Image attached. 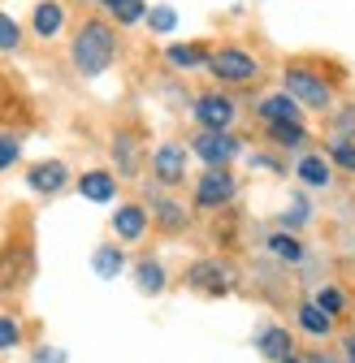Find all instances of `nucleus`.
<instances>
[{"instance_id": "obj_35", "label": "nucleus", "mask_w": 355, "mask_h": 363, "mask_svg": "<svg viewBox=\"0 0 355 363\" xmlns=\"http://www.w3.org/2000/svg\"><path fill=\"white\" fill-rule=\"evenodd\" d=\"M342 363H355V333L342 337Z\"/></svg>"}, {"instance_id": "obj_7", "label": "nucleus", "mask_w": 355, "mask_h": 363, "mask_svg": "<svg viewBox=\"0 0 355 363\" xmlns=\"http://www.w3.org/2000/svg\"><path fill=\"white\" fill-rule=\"evenodd\" d=\"M234 195H239V173L234 169H204L195 177V208H204V212L234 203Z\"/></svg>"}, {"instance_id": "obj_30", "label": "nucleus", "mask_w": 355, "mask_h": 363, "mask_svg": "<svg viewBox=\"0 0 355 363\" xmlns=\"http://www.w3.org/2000/svg\"><path fill=\"white\" fill-rule=\"evenodd\" d=\"M22 48V26L13 13H0V52H18Z\"/></svg>"}, {"instance_id": "obj_16", "label": "nucleus", "mask_w": 355, "mask_h": 363, "mask_svg": "<svg viewBox=\"0 0 355 363\" xmlns=\"http://www.w3.org/2000/svg\"><path fill=\"white\" fill-rule=\"evenodd\" d=\"M256 354H260V359H269V363L290 359V354H295V337H290V329H282V325H264V329L256 333Z\"/></svg>"}, {"instance_id": "obj_33", "label": "nucleus", "mask_w": 355, "mask_h": 363, "mask_svg": "<svg viewBox=\"0 0 355 363\" xmlns=\"http://www.w3.org/2000/svg\"><path fill=\"white\" fill-rule=\"evenodd\" d=\"M247 164H251L256 173H286L282 160H278L273 152H247Z\"/></svg>"}, {"instance_id": "obj_32", "label": "nucleus", "mask_w": 355, "mask_h": 363, "mask_svg": "<svg viewBox=\"0 0 355 363\" xmlns=\"http://www.w3.org/2000/svg\"><path fill=\"white\" fill-rule=\"evenodd\" d=\"M22 346V325H18V315H0V354H9Z\"/></svg>"}, {"instance_id": "obj_37", "label": "nucleus", "mask_w": 355, "mask_h": 363, "mask_svg": "<svg viewBox=\"0 0 355 363\" xmlns=\"http://www.w3.org/2000/svg\"><path fill=\"white\" fill-rule=\"evenodd\" d=\"M282 363H307V359H303V354H290V359H282Z\"/></svg>"}, {"instance_id": "obj_1", "label": "nucleus", "mask_w": 355, "mask_h": 363, "mask_svg": "<svg viewBox=\"0 0 355 363\" xmlns=\"http://www.w3.org/2000/svg\"><path fill=\"white\" fill-rule=\"evenodd\" d=\"M117 61V26L104 18H87L70 39V65L78 78H100Z\"/></svg>"}, {"instance_id": "obj_15", "label": "nucleus", "mask_w": 355, "mask_h": 363, "mask_svg": "<svg viewBox=\"0 0 355 363\" xmlns=\"http://www.w3.org/2000/svg\"><path fill=\"white\" fill-rule=\"evenodd\" d=\"M78 195L82 199H92V203H113L117 199V173L113 169H87V173H78Z\"/></svg>"}, {"instance_id": "obj_20", "label": "nucleus", "mask_w": 355, "mask_h": 363, "mask_svg": "<svg viewBox=\"0 0 355 363\" xmlns=\"http://www.w3.org/2000/svg\"><path fill=\"white\" fill-rule=\"evenodd\" d=\"M264 251H269L278 264H290V268L307 259V247L299 242V234H286V230H273L269 238H264Z\"/></svg>"}, {"instance_id": "obj_8", "label": "nucleus", "mask_w": 355, "mask_h": 363, "mask_svg": "<svg viewBox=\"0 0 355 363\" xmlns=\"http://www.w3.org/2000/svg\"><path fill=\"white\" fill-rule=\"evenodd\" d=\"M187 286H191L195 294L221 298V294L234 290V268L221 264V259H195V264L187 268Z\"/></svg>"}, {"instance_id": "obj_12", "label": "nucleus", "mask_w": 355, "mask_h": 363, "mask_svg": "<svg viewBox=\"0 0 355 363\" xmlns=\"http://www.w3.org/2000/svg\"><path fill=\"white\" fill-rule=\"evenodd\" d=\"M26 186L35 195H61L70 186V164L65 160H39L26 169Z\"/></svg>"}, {"instance_id": "obj_26", "label": "nucleus", "mask_w": 355, "mask_h": 363, "mask_svg": "<svg viewBox=\"0 0 355 363\" xmlns=\"http://www.w3.org/2000/svg\"><path fill=\"white\" fill-rule=\"evenodd\" d=\"M325 160L342 173H355V139H342V134H325Z\"/></svg>"}, {"instance_id": "obj_25", "label": "nucleus", "mask_w": 355, "mask_h": 363, "mask_svg": "<svg viewBox=\"0 0 355 363\" xmlns=\"http://www.w3.org/2000/svg\"><path fill=\"white\" fill-rule=\"evenodd\" d=\"M295 315H299V329H303L307 337H329V333H334V320H329V315H325L312 298L299 303V307H295Z\"/></svg>"}, {"instance_id": "obj_9", "label": "nucleus", "mask_w": 355, "mask_h": 363, "mask_svg": "<svg viewBox=\"0 0 355 363\" xmlns=\"http://www.w3.org/2000/svg\"><path fill=\"white\" fill-rule=\"evenodd\" d=\"M148 203H152V220L160 225L165 234H182L187 225H191V208L182 199H173V195H160L156 182L148 186Z\"/></svg>"}, {"instance_id": "obj_34", "label": "nucleus", "mask_w": 355, "mask_h": 363, "mask_svg": "<svg viewBox=\"0 0 355 363\" xmlns=\"http://www.w3.org/2000/svg\"><path fill=\"white\" fill-rule=\"evenodd\" d=\"M65 359H70V354H65L61 346H43V350L31 354V363H65Z\"/></svg>"}, {"instance_id": "obj_2", "label": "nucleus", "mask_w": 355, "mask_h": 363, "mask_svg": "<svg viewBox=\"0 0 355 363\" xmlns=\"http://www.w3.org/2000/svg\"><path fill=\"white\" fill-rule=\"evenodd\" d=\"M282 91L303 108V113H329L334 108V86L321 78V74H312L307 65H286V74H282Z\"/></svg>"}, {"instance_id": "obj_31", "label": "nucleus", "mask_w": 355, "mask_h": 363, "mask_svg": "<svg viewBox=\"0 0 355 363\" xmlns=\"http://www.w3.org/2000/svg\"><path fill=\"white\" fill-rule=\"evenodd\" d=\"M18 160H22V139H18V134H9V130H0V173L13 169Z\"/></svg>"}, {"instance_id": "obj_29", "label": "nucleus", "mask_w": 355, "mask_h": 363, "mask_svg": "<svg viewBox=\"0 0 355 363\" xmlns=\"http://www.w3.org/2000/svg\"><path fill=\"white\" fill-rule=\"evenodd\" d=\"M329 134H342V139H355V104H334V117H329Z\"/></svg>"}, {"instance_id": "obj_6", "label": "nucleus", "mask_w": 355, "mask_h": 363, "mask_svg": "<svg viewBox=\"0 0 355 363\" xmlns=\"http://www.w3.org/2000/svg\"><path fill=\"white\" fill-rule=\"evenodd\" d=\"M148 160H152V182H156V186H165V191H173V186H182V182H187L191 147H187V143H178V139H165V143L152 147Z\"/></svg>"}, {"instance_id": "obj_18", "label": "nucleus", "mask_w": 355, "mask_h": 363, "mask_svg": "<svg viewBox=\"0 0 355 363\" xmlns=\"http://www.w3.org/2000/svg\"><path fill=\"white\" fill-rule=\"evenodd\" d=\"M92 272L100 281H117L121 272H126V247L121 242H100L92 251Z\"/></svg>"}, {"instance_id": "obj_13", "label": "nucleus", "mask_w": 355, "mask_h": 363, "mask_svg": "<svg viewBox=\"0 0 355 363\" xmlns=\"http://www.w3.org/2000/svg\"><path fill=\"white\" fill-rule=\"evenodd\" d=\"M109 225H113L117 242H143V234H148V208L143 203H117L113 216H109Z\"/></svg>"}, {"instance_id": "obj_4", "label": "nucleus", "mask_w": 355, "mask_h": 363, "mask_svg": "<svg viewBox=\"0 0 355 363\" xmlns=\"http://www.w3.org/2000/svg\"><path fill=\"white\" fill-rule=\"evenodd\" d=\"M208 74L221 82V86H247L260 78V61L247 52V48H234V43H226V48H217L208 57Z\"/></svg>"}, {"instance_id": "obj_23", "label": "nucleus", "mask_w": 355, "mask_h": 363, "mask_svg": "<svg viewBox=\"0 0 355 363\" xmlns=\"http://www.w3.org/2000/svg\"><path fill=\"white\" fill-rule=\"evenodd\" d=\"M312 216H317V208H312V199L307 195H295L282 212H278V230H286V234H299V230H307L312 225Z\"/></svg>"}, {"instance_id": "obj_36", "label": "nucleus", "mask_w": 355, "mask_h": 363, "mask_svg": "<svg viewBox=\"0 0 355 363\" xmlns=\"http://www.w3.org/2000/svg\"><path fill=\"white\" fill-rule=\"evenodd\" d=\"M303 359H307V363H338L329 350H312V354H303Z\"/></svg>"}, {"instance_id": "obj_10", "label": "nucleus", "mask_w": 355, "mask_h": 363, "mask_svg": "<svg viewBox=\"0 0 355 363\" xmlns=\"http://www.w3.org/2000/svg\"><path fill=\"white\" fill-rule=\"evenodd\" d=\"M109 152H113V173H117V177L135 182V177L143 173V147H139V139H135L130 130H117V134H113Z\"/></svg>"}, {"instance_id": "obj_11", "label": "nucleus", "mask_w": 355, "mask_h": 363, "mask_svg": "<svg viewBox=\"0 0 355 363\" xmlns=\"http://www.w3.org/2000/svg\"><path fill=\"white\" fill-rule=\"evenodd\" d=\"M256 117L264 125H303V108L286 96V91H269L256 100Z\"/></svg>"}, {"instance_id": "obj_24", "label": "nucleus", "mask_w": 355, "mask_h": 363, "mask_svg": "<svg viewBox=\"0 0 355 363\" xmlns=\"http://www.w3.org/2000/svg\"><path fill=\"white\" fill-rule=\"evenodd\" d=\"M208 48L204 43H169L165 48V61L173 65V69H208Z\"/></svg>"}, {"instance_id": "obj_14", "label": "nucleus", "mask_w": 355, "mask_h": 363, "mask_svg": "<svg viewBox=\"0 0 355 363\" xmlns=\"http://www.w3.org/2000/svg\"><path fill=\"white\" fill-rule=\"evenodd\" d=\"M307 191H325V186H334V164L325 160V152H303V156H295V169H290Z\"/></svg>"}, {"instance_id": "obj_28", "label": "nucleus", "mask_w": 355, "mask_h": 363, "mask_svg": "<svg viewBox=\"0 0 355 363\" xmlns=\"http://www.w3.org/2000/svg\"><path fill=\"white\" fill-rule=\"evenodd\" d=\"M143 22H148L152 35H173V30H178V9H173V5H152Z\"/></svg>"}, {"instance_id": "obj_22", "label": "nucleus", "mask_w": 355, "mask_h": 363, "mask_svg": "<svg viewBox=\"0 0 355 363\" xmlns=\"http://www.w3.org/2000/svg\"><path fill=\"white\" fill-rule=\"evenodd\" d=\"M92 5H100L113 26H139L148 18V0H92Z\"/></svg>"}, {"instance_id": "obj_27", "label": "nucleus", "mask_w": 355, "mask_h": 363, "mask_svg": "<svg viewBox=\"0 0 355 363\" xmlns=\"http://www.w3.org/2000/svg\"><path fill=\"white\" fill-rule=\"evenodd\" d=\"M329 320H338V315H346V307H351V298H346V290L342 286H334V281H325L321 290H317V298H312Z\"/></svg>"}, {"instance_id": "obj_3", "label": "nucleus", "mask_w": 355, "mask_h": 363, "mask_svg": "<svg viewBox=\"0 0 355 363\" xmlns=\"http://www.w3.org/2000/svg\"><path fill=\"white\" fill-rule=\"evenodd\" d=\"M187 147L204 169H230L239 156H247V147L234 130H195Z\"/></svg>"}, {"instance_id": "obj_17", "label": "nucleus", "mask_w": 355, "mask_h": 363, "mask_svg": "<svg viewBox=\"0 0 355 363\" xmlns=\"http://www.w3.org/2000/svg\"><path fill=\"white\" fill-rule=\"evenodd\" d=\"M31 30L39 39H57L65 30V5L61 0H35V9H31Z\"/></svg>"}, {"instance_id": "obj_19", "label": "nucleus", "mask_w": 355, "mask_h": 363, "mask_svg": "<svg viewBox=\"0 0 355 363\" xmlns=\"http://www.w3.org/2000/svg\"><path fill=\"white\" fill-rule=\"evenodd\" d=\"M135 286H139V294H165V286H169V272H165V264L156 259V255H143V259H135Z\"/></svg>"}, {"instance_id": "obj_21", "label": "nucleus", "mask_w": 355, "mask_h": 363, "mask_svg": "<svg viewBox=\"0 0 355 363\" xmlns=\"http://www.w3.org/2000/svg\"><path fill=\"white\" fill-rule=\"evenodd\" d=\"M264 139H269L278 152H295V156H303L307 152V125H264Z\"/></svg>"}, {"instance_id": "obj_5", "label": "nucleus", "mask_w": 355, "mask_h": 363, "mask_svg": "<svg viewBox=\"0 0 355 363\" xmlns=\"http://www.w3.org/2000/svg\"><path fill=\"white\" fill-rule=\"evenodd\" d=\"M191 117L200 130H234L239 121V100L230 91H200L191 100Z\"/></svg>"}]
</instances>
